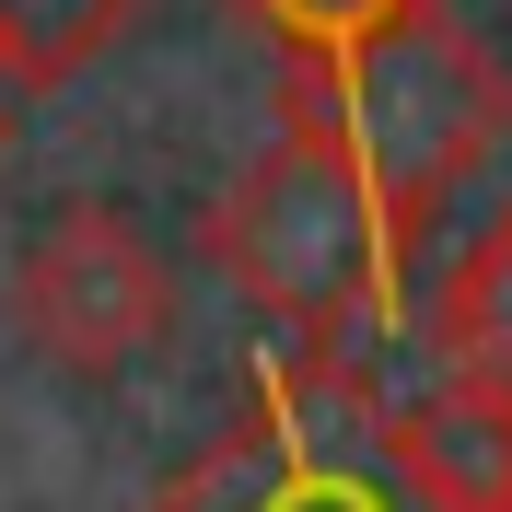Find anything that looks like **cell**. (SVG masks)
<instances>
[{"mask_svg": "<svg viewBox=\"0 0 512 512\" xmlns=\"http://www.w3.org/2000/svg\"><path fill=\"white\" fill-rule=\"evenodd\" d=\"M210 268L245 291L256 315H280L303 350H338L361 326H396V291H408V245L384 222L361 152L338 140L303 82L280 94V140L245 163L210 210Z\"/></svg>", "mask_w": 512, "mask_h": 512, "instance_id": "6da1fadb", "label": "cell"}, {"mask_svg": "<svg viewBox=\"0 0 512 512\" xmlns=\"http://www.w3.org/2000/svg\"><path fill=\"white\" fill-rule=\"evenodd\" d=\"M152 512H454L419 478L408 431L373 384L350 373V350L268 361L210 454H187L152 489Z\"/></svg>", "mask_w": 512, "mask_h": 512, "instance_id": "7a4b0ae2", "label": "cell"}, {"mask_svg": "<svg viewBox=\"0 0 512 512\" xmlns=\"http://www.w3.org/2000/svg\"><path fill=\"white\" fill-rule=\"evenodd\" d=\"M291 82H303V94L338 117V140L361 152L396 245H419V222L478 175V152L512 128L501 59L454 24L443 0H408V12H396L384 35H361L338 70H291Z\"/></svg>", "mask_w": 512, "mask_h": 512, "instance_id": "3957f363", "label": "cell"}, {"mask_svg": "<svg viewBox=\"0 0 512 512\" xmlns=\"http://www.w3.org/2000/svg\"><path fill=\"white\" fill-rule=\"evenodd\" d=\"M12 326H24V350L59 361V373H128V361L175 326V268L140 245L128 210L70 198V210H47V222L24 233V256H12Z\"/></svg>", "mask_w": 512, "mask_h": 512, "instance_id": "277c9868", "label": "cell"}, {"mask_svg": "<svg viewBox=\"0 0 512 512\" xmlns=\"http://www.w3.org/2000/svg\"><path fill=\"white\" fill-rule=\"evenodd\" d=\"M396 431H408L419 478L443 489L454 512H501V501H512V396L443 373L419 408H396Z\"/></svg>", "mask_w": 512, "mask_h": 512, "instance_id": "5b68a950", "label": "cell"}, {"mask_svg": "<svg viewBox=\"0 0 512 512\" xmlns=\"http://www.w3.org/2000/svg\"><path fill=\"white\" fill-rule=\"evenodd\" d=\"M431 350H443L454 384H489L512 396V210L478 233V245L443 268V303H431Z\"/></svg>", "mask_w": 512, "mask_h": 512, "instance_id": "8992f818", "label": "cell"}, {"mask_svg": "<svg viewBox=\"0 0 512 512\" xmlns=\"http://www.w3.org/2000/svg\"><path fill=\"white\" fill-rule=\"evenodd\" d=\"M140 12H152V0H0V70H12L24 94H47L70 70H94Z\"/></svg>", "mask_w": 512, "mask_h": 512, "instance_id": "52a82bcc", "label": "cell"}, {"mask_svg": "<svg viewBox=\"0 0 512 512\" xmlns=\"http://www.w3.org/2000/svg\"><path fill=\"white\" fill-rule=\"evenodd\" d=\"M233 12H245V24L268 35L291 70H338L361 35H384L396 12H408V0H233Z\"/></svg>", "mask_w": 512, "mask_h": 512, "instance_id": "ba28073f", "label": "cell"}, {"mask_svg": "<svg viewBox=\"0 0 512 512\" xmlns=\"http://www.w3.org/2000/svg\"><path fill=\"white\" fill-rule=\"evenodd\" d=\"M12 117H24V94H12V70H0V152H12Z\"/></svg>", "mask_w": 512, "mask_h": 512, "instance_id": "9c48e42d", "label": "cell"}, {"mask_svg": "<svg viewBox=\"0 0 512 512\" xmlns=\"http://www.w3.org/2000/svg\"><path fill=\"white\" fill-rule=\"evenodd\" d=\"M12 94H24V82H12Z\"/></svg>", "mask_w": 512, "mask_h": 512, "instance_id": "30bf717a", "label": "cell"}, {"mask_svg": "<svg viewBox=\"0 0 512 512\" xmlns=\"http://www.w3.org/2000/svg\"><path fill=\"white\" fill-rule=\"evenodd\" d=\"M501 512H512V501H501Z\"/></svg>", "mask_w": 512, "mask_h": 512, "instance_id": "8fae6325", "label": "cell"}]
</instances>
